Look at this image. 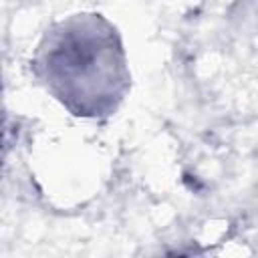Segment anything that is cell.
<instances>
[{"label":"cell","mask_w":258,"mask_h":258,"mask_svg":"<svg viewBox=\"0 0 258 258\" xmlns=\"http://www.w3.org/2000/svg\"><path fill=\"white\" fill-rule=\"evenodd\" d=\"M36 71L54 99L81 117L111 115L129 87L117 30L99 14H77L46 30Z\"/></svg>","instance_id":"obj_1"}]
</instances>
